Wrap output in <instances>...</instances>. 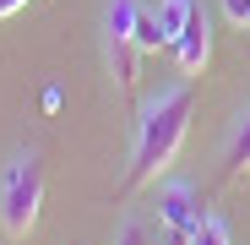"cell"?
<instances>
[{
    "mask_svg": "<svg viewBox=\"0 0 250 245\" xmlns=\"http://www.w3.org/2000/svg\"><path fill=\"white\" fill-rule=\"evenodd\" d=\"M190 109H196L190 82H174V88H158V93L142 98L136 136H131V169H125V185H120L125 196L152 185L158 175H169V163L180 158L185 131H190Z\"/></svg>",
    "mask_w": 250,
    "mask_h": 245,
    "instance_id": "obj_1",
    "label": "cell"
},
{
    "mask_svg": "<svg viewBox=\"0 0 250 245\" xmlns=\"http://www.w3.org/2000/svg\"><path fill=\"white\" fill-rule=\"evenodd\" d=\"M38 213H44V158L27 147L6 163V180H0V229L11 240H27L38 229Z\"/></svg>",
    "mask_w": 250,
    "mask_h": 245,
    "instance_id": "obj_2",
    "label": "cell"
},
{
    "mask_svg": "<svg viewBox=\"0 0 250 245\" xmlns=\"http://www.w3.org/2000/svg\"><path fill=\"white\" fill-rule=\"evenodd\" d=\"M136 0H109L104 11V55H109V76L120 82L125 93L136 88V60H142V44H136Z\"/></svg>",
    "mask_w": 250,
    "mask_h": 245,
    "instance_id": "obj_3",
    "label": "cell"
},
{
    "mask_svg": "<svg viewBox=\"0 0 250 245\" xmlns=\"http://www.w3.org/2000/svg\"><path fill=\"white\" fill-rule=\"evenodd\" d=\"M158 223H163V234H196L201 229V191L190 185V180H163L158 185Z\"/></svg>",
    "mask_w": 250,
    "mask_h": 245,
    "instance_id": "obj_4",
    "label": "cell"
},
{
    "mask_svg": "<svg viewBox=\"0 0 250 245\" xmlns=\"http://www.w3.org/2000/svg\"><path fill=\"white\" fill-rule=\"evenodd\" d=\"M169 55H174V66L185 76H201L207 71V60H212V22H207V6H196V17L185 22V33L169 44Z\"/></svg>",
    "mask_w": 250,
    "mask_h": 245,
    "instance_id": "obj_5",
    "label": "cell"
},
{
    "mask_svg": "<svg viewBox=\"0 0 250 245\" xmlns=\"http://www.w3.org/2000/svg\"><path fill=\"white\" fill-rule=\"evenodd\" d=\"M223 175L229 180H245L250 175V104L234 114V126H229V147H223Z\"/></svg>",
    "mask_w": 250,
    "mask_h": 245,
    "instance_id": "obj_6",
    "label": "cell"
},
{
    "mask_svg": "<svg viewBox=\"0 0 250 245\" xmlns=\"http://www.w3.org/2000/svg\"><path fill=\"white\" fill-rule=\"evenodd\" d=\"M201 0H158V27H163V44H174V38L185 33V22L196 17Z\"/></svg>",
    "mask_w": 250,
    "mask_h": 245,
    "instance_id": "obj_7",
    "label": "cell"
},
{
    "mask_svg": "<svg viewBox=\"0 0 250 245\" xmlns=\"http://www.w3.org/2000/svg\"><path fill=\"white\" fill-rule=\"evenodd\" d=\"M136 44H142V55H158V49H169V44H163V27H158V6L147 11H136Z\"/></svg>",
    "mask_w": 250,
    "mask_h": 245,
    "instance_id": "obj_8",
    "label": "cell"
},
{
    "mask_svg": "<svg viewBox=\"0 0 250 245\" xmlns=\"http://www.w3.org/2000/svg\"><path fill=\"white\" fill-rule=\"evenodd\" d=\"M114 245H158V234L147 229V218H142V213H125V218H120V229H114Z\"/></svg>",
    "mask_w": 250,
    "mask_h": 245,
    "instance_id": "obj_9",
    "label": "cell"
},
{
    "mask_svg": "<svg viewBox=\"0 0 250 245\" xmlns=\"http://www.w3.org/2000/svg\"><path fill=\"white\" fill-rule=\"evenodd\" d=\"M190 245H234V240H229V223H223L218 213H207V218H201V229L190 234Z\"/></svg>",
    "mask_w": 250,
    "mask_h": 245,
    "instance_id": "obj_10",
    "label": "cell"
},
{
    "mask_svg": "<svg viewBox=\"0 0 250 245\" xmlns=\"http://www.w3.org/2000/svg\"><path fill=\"white\" fill-rule=\"evenodd\" d=\"M223 17L234 27H250V0H223Z\"/></svg>",
    "mask_w": 250,
    "mask_h": 245,
    "instance_id": "obj_11",
    "label": "cell"
},
{
    "mask_svg": "<svg viewBox=\"0 0 250 245\" xmlns=\"http://www.w3.org/2000/svg\"><path fill=\"white\" fill-rule=\"evenodd\" d=\"M22 6H27V0H0V22H6V17H17Z\"/></svg>",
    "mask_w": 250,
    "mask_h": 245,
    "instance_id": "obj_12",
    "label": "cell"
}]
</instances>
